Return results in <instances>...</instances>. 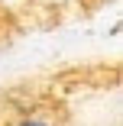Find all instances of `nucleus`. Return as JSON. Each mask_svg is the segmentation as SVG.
Listing matches in <instances>:
<instances>
[{
	"label": "nucleus",
	"mask_w": 123,
	"mask_h": 126,
	"mask_svg": "<svg viewBox=\"0 0 123 126\" xmlns=\"http://www.w3.org/2000/svg\"><path fill=\"white\" fill-rule=\"evenodd\" d=\"M19 126H49V123H45V120H36V116H29V120H23Z\"/></svg>",
	"instance_id": "obj_1"
}]
</instances>
